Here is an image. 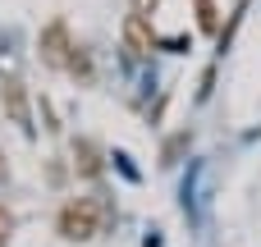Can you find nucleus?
Returning <instances> with one entry per match:
<instances>
[{
    "label": "nucleus",
    "mask_w": 261,
    "mask_h": 247,
    "mask_svg": "<svg viewBox=\"0 0 261 247\" xmlns=\"http://www.w3.org/2000/svg\"><path fill=\"white\" fill-rule=\"evenodd\" d=\"M106 225H110V202L106 197H69L55 215V229L69 243H87V238L106 234Z\"/></svg>",
    "instance_id": "obj_1"
},
{
    "label": "nucleus",
    "mask_w": 261,
    "mask_h": 247,
    "mask_svg": "<svg viewBox=\"0 0 261 247\" xmlns=\"http://www.w3.org/2000/svg\"><path fill=\"white\" fill-rule=\"evenodd\" d=\"M124 46H128V55L147 60V55L156 50V32H151V18H142V14H124Z\"/></svg>",
    "instance_id": "obj_2"
},
{
    "label": "nucleus",
    "mask_w": 261,
    "mask_h": 247,
    "mask_svg": "<svg viewBox=\"0 0 261 247\" xmlns=\"http://www.w3.org/2000/svg\"><path fill=\"white\" fill-rule=\"evenodd\" d=\"M69 50H73V41H69V28H64L60 18H55V23H46V28H41V60H46L50 69H64Z\"/></svg>",
    "instance_id": "obj_3"
},
{
    "label": "nucleus",
    "mask_w": 261,
    "mask_h": 247,
    "mask_svg": "<svg viewBox=\"0 0 261 247\" xmlns=\"http://www.w3.org/2000/svg\"><path fill=\"white\" fill-rule=\"evenodd\" d=\"M0 101H5V110H9V119L23 128V133H32V115H28V92H23V83L18 78H5V87H0Z\"/></svg>",
    "instance_id": "obj_4"
},
{
    "label": "nucleus",
    "mask_w": 261,
    "mask_h": 247,
    "mask_svg": "<svg viewBox=\"0 0 261 247\" xmlns=\"http://www.w3.org/2000/svg\"><path fill=\"white\" fill-rule=\"evenodd\" d=\"M101 170H106L101 147H96L92 138H78V142H73V174H78V179H101Z\"/></svg>",
    "instance_id": "obj_5"
},
{
    "label": "nucleus",
    "mask_w": 261,
    "mask_h": 247,
    "mask_svg": "<svg viewBox=\"0 0 261 247\" xmlns=\"http://www.w3.org/2000/svg\"><path fill=\"white\" fill-rule=\"evenodd\" d=\"M64 69H69V73H73L78 83H92V78H96V69H92V55H87L83 46H73V50H69V60H64Z\"/></svg>",
    "instance_id": "obj_6"
},
{
    "label": "nucleus",
    "mask_w": 261,
    "mask_h": 247,
    "mask_svg": "<svg viewBox=\"0 0 261 247\" xmlns=\"http://www.w3.org/2000/svg\"><path fill=\"white\" fill-rule=\"evenodd\" d=\"M197 5V23H202V32H220V9H216V0H193Z\"/></svg>",
    "instance_id": "obj_7"
},
{
    "label": "nucleus",
    "mask_w": 261,
    "mask_h": 247,
    "mask_svg": "<svg viewBox=\"0 0 261 247\" xmlns=\"http://www.w3.org/2000/svg\"><path fill=\"white\" fill-rule=\"evenodd\" d=\"M37 110H41V124H46V128L55 133V128H60V119H55V105H50L46 96H37Z\"/></svg>",
    "instance_id": "obj_8"
},
{
    "label": "nucleus",
    "mask_w": 261,
    "mask_h": 247,
    "mask_svg": "<svg viewBox=\"0 0 261 247\" xmlns=\"http://www.w3.org/2000/svg\"><path fill=\"white\" fill-rule=\"evenodd\" d=\"M133 5V14H142V18H151L156 9H161V0H128Z\"/></svg>",
    "instance_id": "obj_9"
},
{
    "label": "nucleus",
    "mask_w": 261,
    "mask_h": 247,
    "mask_svg": "<svg viewBox=\"0 0 261 247\" xmlns=\"http://www.w3.org/2000/svg\"><path fill=\"white\" fill-rule=\"evenodd\" d=\"M9 229H14V215L0 206V247H5V238H9Z\"/></svg>",
    "instance_id": "obj_10"
},
{
    "label": "nucleus",
    "mask_w": 261,
    "mask_h": 247,
    "mask_svg": "<svg viewBox=\"0 0 261 247\" xmlns=\"http://www.w3.org/2000/svg\"><path fill=\"white\" fill-rule=\"evenodd\" d=\"M0 174H5V160H0Z\"/></svg>",
    "instance_id": "obj_11"
}]
</instances>
